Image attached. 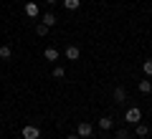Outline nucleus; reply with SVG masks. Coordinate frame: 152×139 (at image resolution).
Returning <instances> with one entry per match:
<instances>
[{
    "mask_svg": "<svg viewBox=\"0 0 152 139\" xmlns=\"http://www.w3.org/2000/svg\"><path fill=\"white\" fill-rule=\"evenodd\" d=\"M64 76H66V71L61 68V66H56L53 68V79H64Z\"/></svg>",
    "mask_w": 152,
    "mask_h": 139,
    "instance_id": "16",
    "label": "nucleus"
},
{
    "mask_svg": "<svg viewBox=\"0 0 152 139\" xmlns=\"http://www.w3.org/2000/svg\"><path fill=\"white\" fill-rule=\"evenodd\" d=\"M43 58L46 61H58V51H56V48H46L43 51Z\"/></svg>",
    "mask_w": 152,
    "mask_h": 139,
    "instance_id": "7",
    "label": "nucleus"
},
{
    "mask_svg": "<svg viewBox=\"0 0 152 139\" xmlns=\"http://www.w3.org/2000/svg\"><path fill=\"white\" fill-rule=\"evenodd\" d=\"M10 56H13V48H10V46H0V58L8 61Z\"/></svg>",
    "mask_w": 152,
    "mask_h": 139,
    "instance_id": "10",
    "label": "nucleus"
},
{
    "mask_svg": "<svg viewBox=\"0 0 152 139\" xmlns=\"http://www.w3.org/2000/svg\"><path fill=\"white\" fill-rule=\"evenodd\" d=\"M26 15L28 18H36L38 15V5H36V3H26Z\"/></svg>",
    "mask_w": 152,
    "mask_h": 139,
    "instance_id": "6",
    "label": "nucleus"
},
{
    "mask_svg": "<svg viewBox=\"0 0 152 139\" xmlns=\"http://www.w3.org/2000/svg\"><path fill=\"white\" fill-rule=\"evenodd\" d=\"M99 127H102L104 132H109V129L114 127V119H112V116H109V114H107V116H102V119H99Z\"/></svg>",
    "mask_w": 152,
    "mask_h": 139,
    "instance_id": "5",
    "label": "nucleus"
},
{
    "mask_svg": "<svg viewBox=\"0 0 152 139\" xmlns=\"http://www.w3.org/2000/svg\"><path fill=\"white\" fill-rule=\"evenodd\" d=\"M124 122H127V124H140V122H142V111H140L137 106L127 109V114H124Z\"/></svg>",
    "mask_w": 152,
    "mask_h": 139,
    "instance_id": "1",
    "label": "nucleus"
},
{
    "mask_svg": "<svg viewBox=\"0 0 152 139\" xmlns=\"http://www.w3.org/2000/svg\"><path fill=\"white\" fill-rule=\"evenodd\" d=\"M140 91H142V94H150V91H152V81H140Z\"/></svg>",
    "mask_w": 152,
    "mask_h": 139,
    "instance_id": "12",
    "label": "nucleus"
},
{
    "mask_svg": "<svg viewBox=\"0 0 152 139\" xmlns=\"http://www.w3.org/2000/svg\"><path fill=\"white\" fill-rule=\"evenodd\" d=\"M79 5H81V0H64L66 10H79Z\"/></svg>",
    "mask_w": 152,
    "mask_h": 139,
    "instance_id": "8",
    "label": "nucleus"
},
{
    "mask_svg": "<svg viewBox=\"0 0 152 139\" xmlns=\"http://www.w3.org/2000/svg\"><path fill=\"white\" fill-rule=\"evenodd\" d=\"M127 99V91L122 89V86H117V89H114V101H124Z\"/></svg>",
    "mask_w": 152,
    "mask_h": 139,
    "instance_id": "9",
    "label": "nucleus"
},
{
    "mask_svg": "<svg viewBox=\"0 0 152 139\" xmlns=\"http://www.w3.org/2000/svg\"><path fill=\"white\" fill-rule=\"evenodd\" d=\"M147 134H150V127H147V124H137V137H147Z\"/></svg>",
    "mask_w": 152,
    "mask_h": 139,
    "instance_id": "11",
    "label": "nucleus"
},
{
    "mask_svg": "<svg viewBox=\"0 0 152 139\" xmlns=\"http://www.w3.org/2000/svg\"><path fill=\"white\" fill-rule=\"evenodd\" d=\"M79 56H81V51L76 48V46H69V48H66V58L69 61H79Z\"/></svg>",
    "mask_w": 152,
    "mask_h": 139,
    "instance_id": "4",
    "label": "nucleus"
},
{
    "mask_svg": "<svg viewBox=\"0 0 152 139\" xmlns=\"http://www.w3.org/2000/svg\"><path fill=\"white\" fill-rule=\"evenodd\" d=\"M142 71H145V76H147V79L152 76V58H147L145 63H142Z\"/></svg>",
    "mask_w": 152,
    "mask_h": 139,
    "instance_id": "13",
    "label": "nucleus"
},
{
    "mask_svg": "<svg viewBox=\"0 0 152 139\" xmlns=\"http://www.w3.org/2000/svg\"><path fill=\"white\" fill-rule=\"evenodd\" d=\"M117 139H129V137H127V132H124V129H119V132H117Z\"/></svg>",
    "mask_w": 152,
    "mask_h": 139,
    "instance_id": "17",
    "label": "nucleus"
},
{
    "mask_svg": "<svg viewBox=\"0 0 152 139\" xmlns=\"http://www.w3.org/2000/svg\"><path fill=\"white\" fill-rule=\"evenodd\" d=\"M46 3H48V5H53V3H58V0H46Z\"/></svg>",
    "mask_w": 152,
    "mask_h": 139,
    "instance_id": "19",
    "label": "nucleus"
},
{
    "mask_svg": "<svg viewBox=\"0 0 152 139\" xmlns=\"http://www.w3.org/2000/svg\"><path fill=\"white\" fill-rule=\"evenodd\" d=\"M43 23H46V25H56V15H53V13H46V15H43Z\"/></svg>",
    "mask_w": 152,
    "mask_h": 139,
    "instance_id": "14",
    "label": "nucleus"
},
{
    "mask_svg": "<svg viewBox=\"0 0 152 139\" xmlns=\"http://www.w3.org/2000/svg\"><path fill=\"white\" fill-rule=\"evenodd\" d=\"M36 33H38V36H46V33H48V25H46V23H38V25H36Z\"/></svg>",
    "mask_w": 152,
    "mask_h": 139,
    "instance_id": "15",
    "label": "nucleus"
},
{
    "mask_svg": "<svg viewBox=\"0 0 152 139\" xmlns=\"http://www.w3.org/2000/svg\"><path fill=\"white\" fill-rule=\"evenodd\" d=\"M76 134H79V137H84V139H89V137L94 134V127H91L89 122H81L79 127H76Z\"/></svg>",
    "mask_w": 152,
    "mask_h": 139,
    "instance_id": "2",
    "label": "nucleus"
},
{
    "mask_svg": "<svg viewBox=\"0 0 152 139\" xmlns=\"http://www.w3.org/2000/svg\"><path fill=\"white\" fill-rule=\"evenodd\" d=\"M23 139H38L41 137V132H38V127H33V124H28V127H23Z\"/></svg>",
    "mask_w": 152,
    "mask_h": 139,
    "instance_id": "3",
    "label": "nucleus"
},
{
    "mask_svg": "<svg viewBox=\"0 0 152 139\" xmlns=\"http://www.w3.org/2000/svg\"><path fill=\"white\" fill-rule=\"evenodd\" d=\"M66 139H79V134H69V137H66Z\"/></svg>",
    "mask_w": 152,
    "mask_h": 139,
    "instance_id": "18",
    "label": "nucleus"
}]
</instances>
